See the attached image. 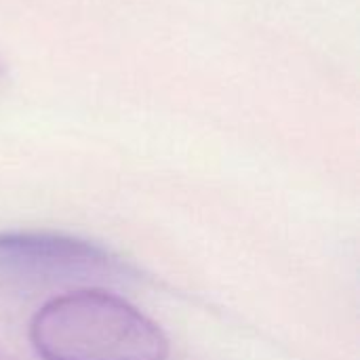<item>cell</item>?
<instances>
[{
  "mask_svg": "<svg viewBox=\"0 0 360 360\" xmlns=\"http://www.w3.org/2000/svg\"><path fill=\"white\" fill-rule=\"evenodd\" d=\"M129 268L110 249L63 232H0V281L17 285L120 281Z\"/></svg>",
  "mask_w": 360,
  "mask_h": 360,
  "instance_id": "2",
  "label": "cell"
},
{
  "mask_svg": "<svg viewBox=\"0 0 360 360\" xmlns=\"http://www.w3.org/2000/svg\"><path fill=\"white\" fill-rule=\"evenodd\" d=\"M0 74H2V63H0Z\"/></svg>",
  "mask_w": 360,
  "mask_h": 360,
  "instance_id": "3",
  "label": "cell"
},
{
  "mask_svg": "<svg viewBox=\"0 0 360 360\" xmlns=\"http://www.w3.org/2000/svg\"><path fill=\"white\" fill-rule=\"evenodd\" d=\"M42 360H167L169 338L148 314L103 289L49 300L30 323Z\"/></svg>",
  "mask_w": 360,
  "mask_h": 360,
  "instance_id": "1",
  "label": "cell"
}]
</instances>
